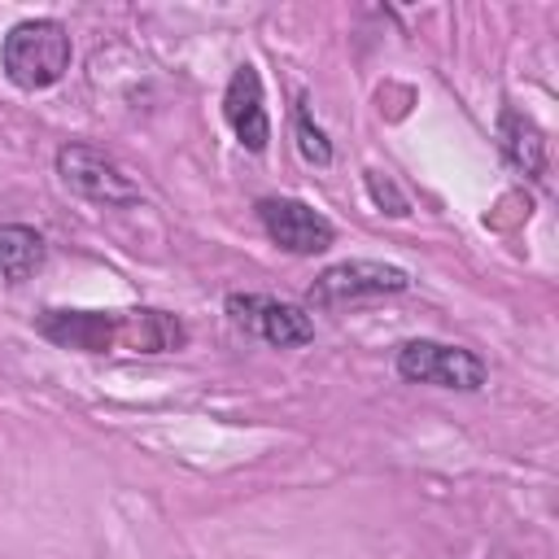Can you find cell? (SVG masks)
<instances>
[{"label": "cell", "instance_id": "obj_1", "mask_svg": "<svg viewBox=\"0 0 559 559\" xmlns=\"http://www.w3.org/2000/svg\"><path fill=\"white\" fill-rule=\"evenodd\" d=\"M39 332L57 345L87 354H105V349L166 354L183 345V323L166 310H44Z\"/></svg>", "mask_w": 559, "mask_h": 559}, {"label": "cell", "instance_id": "obj_2", "mask_svg": "<svg viewBox=\"0 0 559 559\" xmlns=\"http://www.w3.org/2000/svg\"><path fill=\"white\" fill-rule=\"evenodd\" d=\"M74 57L70 31L57 17H26L0 44V70L22 92H44L66 79Z\"/></svg>", "mask_w": 559, "mask_h": 559}, {"label": "cell", "instance_id": "obj_3", "mask_svg": "<svg viewBox=\"0 0 559 559\" xmlns=\"http://www.w3.org/2000/svg\"><path fill=\"white\" fill-rule=\"evenodd\" d=\"M57 175L74 197L96 201V205H140L144 201L140 183L114 157H105L92 144H61L57 148Z\"/></svg>", "mask_w": 559, "mask_h": 559}, {"label": "cell", "instance_id": "obj_4", "mask_svg": "<svg viewBox=\"0 0 559 559\" xmlns=\"http://www.w3.org/2000/svg\"><path fill=\"white\" fill-rule=\"evenodd\" d=\"M393 367L411 384H432V389H454V393H476L489 376L472 349L445 345V341H406Z\"/></svg>", "mask_w": 559, "mask_h": 559}, {"label": "cell", "instance_id": "obj_5", "mask_svg": "<svg viewBox=\"0 0 559 559\" xmlns=\"http://www.w3.org/2000/svg\"><path fill=\"white\" fill-rule=\"evenodd\" d=\"M411 275L393 262H371V258H354V262H336L328 271H319V280L310 284L306 301L319 310L345 306V301H362V297H389V293H406Z\"/></svg>", "mask_w": 559, "mask_h": 559}, {"label": "cell", "instance_id": "obj_6", "mask_svg": "<svg viewBox=\"0 0 559 559\" xmlns=\"http://www.w3.org/2000/svg\"><path fill=\"white\" fill-rule=\"evenodd\" d=\"M227 319L275 349H297V345L314 341V323L306 319V310H297L280 297H266V293H231Z\"/></svg>", "mask_w": 559, "mask_h": 559}, {"label": "cell", "instance_id": "obj_7", "mask_svg": "<svg viewBox=\"0 0 559 559\" xmlns=\"http://www.w3.org/2000/svg\"><path fill=\"white\" fill-rule=\"evenodd\" d=\"M258 223L271 236V245H280L284 253H297V258H314L336 240L332 218H323L314 205H306L297 197H262Z\"/></svg>", "mask_w": 559, "mask_h": 559}, {"label": "cell", "instance_id": "obj_8", "mask_svg": "<svg viewBox=\"0 0 559 559\" xmlns=\"http://www.w3.org/2000/svg\"><path fill=\"white\" fill-rule=\"evenodd\" d=\"M223 118L231 127V135L240 140V148L249 153H266L271 144V114H266V96H262V74L253 61H240L227 79L223 92Z\"/></svg>", "mask_w": 559, "mask_h": 559}, {"label": "cell", "instance_id": "obj_9", "mask_svg": "<svg viewBox=\"0 0 559 559\" xmlns=\"http://www.w3.org/2000/svg\"><path fill=\"white\" fill-rule=\"evenodd\" d=\"M498 144H502V157L524 170L528 179H542L546 175V140H542V127L520 114V109H502L498 118Z\"/></svg>", "mask_w": 559, "mask_h": 559}, {"label": "cell", "instance_id": "obj_10", "mask_svg": "<svg viewBox=\"0 0 559 559\" xmlns=\"http://www.w3.org/2000/svg\"><path fill=\"white\" fill-rule=\"evenodd\" d=\"M44 266V236L22 223L0 227V284H22Z\"/></svg>", "mask_w": 559, "mask_h": 559}, {"label": "cell", "instance_id": "obj_11", "mask_svg": "<svg viewBox=\"0 0 559 559\" xmlns=\"http://www.w3.org/2000/svg\"><path fill=\"white\" fill-rule=\"evenodd\" d=\"M293 135H297V153L306 162H314V166H328L332 162V140H328V131L319 122H310L306 96H297V105H293Z\"/></svg>", "mask_w": 559, "mask_h": 559}, {"label": "cell", "instance_id": "obj_12", "mask_svg": "<svg viewBox=\"0 0 559 559\" xmlns=\"http://www.w3.org/2000/svg\"><path fill=\"white\" fill-rule=\"evenodd\" d=\"M367 192H371V201H376V205H389V214H406V197H402L389 179L380 183V175H376V170H367Z\"/></svg>", "mask_w": 559, "mask_h": 559}]
</instances>
